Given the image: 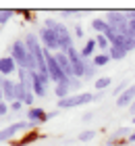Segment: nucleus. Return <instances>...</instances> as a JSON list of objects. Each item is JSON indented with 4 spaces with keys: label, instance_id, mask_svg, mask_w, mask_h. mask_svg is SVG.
I'll use <instances>...</instances> for the list:
<instances>
[{
    "label": "nucleus",
    "instance_id": "obj_1",
    "mask_svg": "<svg viewBox=\"0 0 135 146\" xmlns=\"http://www.w3.org/2000/svg\"><path fill=\"white\" fill-rule=\"evenodd\" d=\"M92 100H96V96L90 94V92H81V94H71L69 98L65 100H58L56 109L63 111V109H75V107H83V104H90Z\"/></svg>",
    "mask_w": 135,
    "mask_h": 146
},
{
    "label": "nucleus",
    "instance_id": "obj_2",
    "mask_svg": "<svg viewBox=\"0 0 135 146\" xmlns=\"http://www.w3.org/2000/svg\"><path fill=\"white\" fill-rule=\"evenodd\" d=\"M33 127H38V125L31 123V121H15V123L6 125L4 129H0V142L13 140L17 134H21V131H25V129H33Z\"/></svg>",
    "mask_w": 135,
    "mask_h": 146
},
{
    "label": "nucleus",
    "instance_id": "obj_3",
    "mask_svg": "<svg viewBox=\"0 0 135 146\" xmlns=\"http://www.w3.org/2000/svg\"><path fill=\"white\" fill-rule=\"evenodd\" d=\"M40 42H42L44 50L52 52V54L60 50V40H58V36H56V31H54V29L42 27V29H40Z\"/></svg>",
    "mask_w": 135,
    "mask_h": 146
},
{
    "label": "nucleus",
    "instance_id": "obj_4",
    "mask_svg": "<svg viewBox=\"0 0 135 146\" xmlns=\"http://www.w3.org/2000/svg\"><path fill=\"white\" fill-rule=\"evenodd\" d=\"M27 46L23 40H15V42L11 44V48H9V56L15 58V63H17V67L19 69H25V61H27Z\"/></svg>",
    "mask_w": 135,
    "mask_h": 146
},
{
    "label": "nucleus",
    "instance_id": "obj_5",
    "mask_svg": "<svg viewBox=\"0 0 135 146\" xmlns=\"http://www.w3.org/2000/svg\"><path fill=\"white\" fill-rule=\"evenodd\" d=\"M44 54H46V65H48V73H50V79L54 82V86H56V84H63V82H67V79H71V77L65 75L63 69L58 67V63L54 61V54H52V52L46 50Z\"/></svg>",
    "mask_w": 135,
    "mask_h": 146
},
{
    "label": "nucleus",
    "instance_id": "obj_6",
    "mask_svg": "<svg viewBox=\"0 0 135 146\" xmlns=\"http://www.w3.org/2000/svg\"><path fill=\"white\" fill-rule=\"evenodd\" d=\"M133 100H135V84H131L129 88H127L123 94L117 98V107L119 109H129L131 104H133Z\"/></svg>",
    "mask_w": 135,
    "mask_h": 146
},
{
    "label": "nucleus",
    "instance_id": "obj_7",
    "mask_svg": "<svg viewBox=\"0 0 135 146\" xmlns=\"http://www.w3.org/2000/svg\"><path fill=\"white\" fill-rule=\"evenodd\" d=\"M15 71H19L17 67V63H15V58L13 56H0V75H4V77H11Z\"/></svg>",
    "mask_w": 135,
    "mask_h": 146
},
{
    "label": "nucleus",
    "instance_id": "obj_8",
    "mask_svg": "<svg viewBox=\"0 0 135 146\" xmlns=\"http://www.w3.org/2000/svg\"><path fill=\"white\" fill-rule=\"evenodd\" d=\"M54 61L58 63V67L65 71V75L67 77H73V69H71V61H69V56H67V52H54Z\"/></svg>",
    "mask_w": 135,
    "mask_h": 146
},
{
    "label": "nucleus",
    "instance_id": "obj_9",
    "mask_svg": "<svg viewBox=\"0 0 135 146\" xmlns=\"http://www.w3.org/2000/svg\"><path fill=\"white\" fill-rule=\"evenodd\" d=\"M25 117H27V121H31V123H36V125L46 123V111H44V109H38V107L29 109Z\"/></svg>",
    "mask_w": 135,
    "mask_h": 146
},
{
    "label": "nucleus",
    "instance_id": "obj_10",
    "mask_svg": "<svg viewBox=\"0 0 135 146\" xmlns=\"http://www.w3.org/2000/svg\"><path fill=\"white\" fill-rule=\"evenodd\" d=\"M96 50H98L96 38H90V40H85V46L81 48V56H83L85 61H92V58L96 56Z\"/></svg>",
    "mask_w": 135,
    "mask_h": 146
},
{
    "label": "nucleus",
    "instance_id": "obj_11",
    "mask_svg": "<svg viewBox=\"0 0 135 146\" xmlns=\"http://www.w3.org/2000/svg\"><path fill=\"white\" fill-rule=\"evenodd\" d=\"M54 96H56L58 100H65V98H69V96H71V79H67V82L54 86Z\"/></svg>",
    "mask_w": 135,
    "mask_h": 146
},
{
    "label": "nucleus",
    "instance_id": "obj_12",
    "mask_svg": "<svg viewBox=\"0 0 135 146\" xmlns=\"http://www.w3.org/2000/svg\"><path fill=\"white\" fill-rule=\"evenodd\" d=\"M15 84L17 82H13V79L9 77V82H6V86L2 88V94H4V102H15L17 100V96H15Z\"/></svg>",
    "mask_w": 135,
    "mask_h": 146
},
{
    "label": "nucleus",
    "instance_id": "obj_13",
    "mask_svg": "<svg viewBox=\"0 0 135 146\" xmlns=\"http://www.w3.org/2000/svg\"><path fill=\"white\" fill-rule=\"evenodd\" d=\"M108 54H110L112 61H123L129 52H127L125 48H121V46H110V48H108Z\"/></svg>",
    "mask_w": 135,
    "mask_h": 146
},
{
    "label": "nucleus",
    "instance_id": "obj_14",
    "mask_svg": "<svg viewBox=\"0 0 135 146\" xmlns=\"http://www.w3.org/2000/svg\"><path fill=\"white\" fill-rule=\"evenodd\" d=\"M33 94H36L38 98H46V94H48V86H44L42 82H38L36 77H33V86H31Z\"/></svg>",
    "mask_w": 135,
    "mask_h": 146
},
{
    "label": "nucleus",
    "instance_id": "obj_15",
    "mask_svg": "<svg viewBox=\"0 0 135 146\" xmlns=\"http://www.w3.org/2000/svg\"><path fill=\"white\" fill-rule=\"evenodd\" d=\"M110 61H112V58H110V54H108V52H98V54L92 58V63L96 65L98 69H100V67H104V65H108Z\"/></svg>",
    "mask_w": 135,
    "mask_h": 146
},
{
    "label": "nucleus",
    "instance_id": "obj_16",
    "mask_svg": "<svg viewBox=\"0 0 135 146\" xmlns=\"http://www.w3.org/2000/svg\"><path fill=\"white\" fill-rule=\"evenodd\" d=\"M106 27H108L106 19H100V17L92 19V29H94V31H98V34H104V31H106Z\"/></svg>",
    "mask_w": 135,
    "mask_h": 146
},
{
    "label": "nucleus",
    "instance_id": "obj_17",
    "mask_svg": "<svg viewBox=\"0 0 135 146\" xmlns=\"http://www.w3.org/2000/svg\"><path fill=\"white\" fill-rule=\"evenodd\" d=\"M110 84H112V79L106 75V77H98L94 86H96V90H98V92H104V90H108V88H110Z\"/></svg>",
    "mask_w": 135,
    "mask_h": 146
},
{
    "label": "nucleus",
    "instance_id": "obj_18",
    "mask_svg": "<svg viewBox=\"0 0 135 146\" xmlns=\"http://www.w3.org/2000/svg\"><path fill=\"white\" fill-rule=\"evenodd\" d=\"M96 44H98V50H102V52H108V48H110V42H108V38L104 34L96 36Z\"/></svg>",
    "mask_w": 135,
    "mask_h": 146
},
{
    "label": "nucleus",
    "instance_id": "obj_19",
    "mask_svg": "<svg viewBox=\"0 0 135 146\" xmlns=\"http://www.w3.org/2000/svg\"><path fill=\"white\" fill-rule=\"evenodd\" d=\"M13 15H15V11H11V9H0V27H4V23L11 21Z\"/></svg>",
    "mask_w": 135,
    "mask_h": 146
},
{
    "label": "nucleus",
    "instance_id": "obj_20",
    "mask_svg": "<svg viewBox=\"0 0 135 146\" xmlns=\"http://www.w3.org/2000/svg\"><path fill=\"white\" fill-rule=\"evenodd\" d=\"M96 134H98L96 129H85V131H81V134L77 136V140H79V142H90V140L96 138Z\"/></svg>",
    "mask_w": 135,
    "mask_h": 146
},
{
    "label": "nucleus",
    "instance_id": "obj_21",
    "mask_svg": "<svg viewBox=\"0 0 135 146\" xmlns=\"http://www.w3.org/2000/svg\"><path fill=\"white\" fill-rule=\"evenodd\" d=\"M25 94H27V88H25L21 82H17V84H15V96H17V100H19V102H23Z\"/></svg>",
    "mask_w": 135,
    "mask_h": 146
},
{
    "label": "nucleus",
    "instance_id": "obj_22",
    "mask_svg": "<svg viewBox=\"0 0 135 146\" xmlns=\"http://www.w3.org/2000/svg\"><path fill=\"white\" fill-rule=\"evenodd\" d=\"M96 71H98V67L92 61H87V65H85V77L83 79H94V77H96Z\"/></svg>",
    "mask_w": 135,
    "mask_h": 146
},
{
    "label": "nucleus",
    "instance_id": "obj_23",
    "mask_svg": "<svg viewBox=\"0 0 135 146\" xmlns=\"http://www.w3.org/2000/svg\"><path fill=\"white\" fill-rule=\"evenodd\" d=\"M129 86H131V84H129V82H127V79H123V82H121V84L117 86V88H114V90H112V96H114V98H119V96H121V94H123V92H125L127 88H129Z\"/></svg>",
    "mask_w": 135,
    "mask_h": 146
},
{
    "label": "nucleus",
    "instance_id": "obj_24",
    "mask_svg": "<svg viewBox=\"0 0 135 146\" xmlns=\"http://www.w3.org/2000/svg\"><path fill=\"white\" fill-rule=\"evenodd\" d=\"M81 86H83V79L79 77H71V94H77L81 90Z\"/></svg>",
    "mask_w": 135,
    "mask_h": 146
},
{
    "label": "nucleus",
    "instance_id": "obj_25",
    "mask_svg": "<svg viewBox=\"0 0 135 146\" xmlns=\"http://www.w3.org/2000/svg\"><path fill=\"white\" fill-rule=\"evenodd\" d=\"M36 94H33V90H27V94H25V98H23V104H27L29 109H33V102H36Z\"/></svg>",
    "mask_w": 135,
    "mask_h": 146
},
{
    "label": "nucleus",
    "instance_id": "obj_26",
    "mask_svg": "<svg viewBox=\"0 0 135 146\" xmlns=\"http://www.w3.org/2000/svg\"><path fill=\"white\" fill-rule=\"evenodd\" d=\"M123 48H125L127 52H133V50H135V38L127 36V40H125V46H123Z\"/></svg>",
    "mask_w": 135,
    "mask_h": 146
},
{
    "label": "nucleus",
    "instance_id": "obj_27",
    "mask_svg": "<svg viewBox=\"0 0 135 146\" xmlns=\"http://www.w3.org/2000/svg\"><path fill=\"white\" fill-rule=\"evenodd\" d=\"M56 25H58V21H56V19L48 17V19H44V25H42V27H48V29H56Z\"/></svg>",
    "mask_w": 135,
    "mask_h": 146
},
{
    "label": "nucleus",
    "instance_id": "obj_28",
    "mask_svg": "<svg viewBox=\"0 0 135 146\" xmlns=\"http://www.w3.org/2000/svg\"><path fill=\"white\" fill-rule=\"evenodd\" d=\"M11 113V104L9 102H0V117H6Z\"/></svg>",
    "mask_w": 135,
    "mask_h": 146
},
{
    "label": "nucleus",
    "instance_id": "obj_29",
    "mask_svg": "<svg viewBox=\"0 0 135 146\" xmlns=\"http://www.w3.org/2000/svg\"><path fill=\"white\" fill-rule=\"evenodd\" d=\"M21 109H23V102H19V100L11 102V113H21Z\"/></svg>",
    "mask_w": 135,
    "mask_h": 146
},
{
    "label": "nucleus",
    "instance_id": "obj_30",
    "mask_svg": "<svg viewBox=\"0 0 135 146\" xmlns=\"http://www.w3.org/2000/svg\"><path fill=\"white\" fill-rule=\"evenodd\" d=\"M92 119H94V113H92V111H90V113H83V115H81V121H83V123H90Z\"/></svg>",
    "mask_w": 135,
    "mask_h": 146
},
{
    "label": "nucleus",
    "instance_id": "obj_31",
    "mask_svg": "<svg viewBox=\"0 0 135 146\" xmlns=\"http://www.w3.org/2000/svg\"><path fill=\"white\" fill-rule=\"evenodd\" d=\"M60 115V111L56 109V111H48V113H46V121H50V119H54V117H58Z\"/></svg>",
    "mask_w": 135,
    "mask_h": 146
},
{
    "label": "nucleus",
    "instance_id": "obj_32",
    "mask_svg": "<svg viewBox=\"0 0 135 146\" xmlns=\"http://www.w3.org/2000/svg\"><path fill=\"white\" fill-rule=\"evenodd\" d=\"M129 36L135 38V21H129Z\"/></svg>",
    "mask_w": 135,
    "mask_h": 146
},
{
    "label": "nucleus",
    "instance_id": "obj_33",
    "mask_svg": "<svg viewBox=\"0 0 135 146\" xmlns=\"http://www.w3.org/2000/svg\"><path fill=\"white\" fill-rule=\"evenodd\" d=\"M75 38H83V29H81V27H79V25H77V27H75Z\"/></svg>",
    "mask_w": 135,
    "mask_h": 146
},
{
    "label": "nucleus",
    "instance_id": "obj_34",
    "mask_svg": "<svg viewBox=\"0 0 135 146\" xmlns=\"http://www.w3.org/2000/svg\"><path fill=\"white\" fill-rule=\"evenodd\" d=\"M6 82H9V77H4V75H0V90L6 86Z\"/></svg>",
    "mask_w": 135,
    "mask_h": 146
},
{
    "label": "nucleus",
    "instance_id": "obj_35",
    "mask_svg": "<svg viewBox=\"0 0 135 146\" xmlns=\"http://www.w3.org/2000/svg\"><path fill=\"white\" fill-rule=\"evenodd\" d=\"M127 142H131V144H133V142H135V131H133V134H131V136H129V138H127Z\"/></svg>",
    "mask_w": 135,
    "mask_h": 146
},
{
    "label": "nucleus",
    "instance_id": "obj_36",
    "mask_svg": "<svg viewBox=\"0 0 135 146\" xmlns=\"http://www.w3.org/2000/svg\"><path fill=\"white\" fill-rule=\"evenodd\" d=\"M0 102H4V94H2V90H0Z\"/></svg>",
    "mask_w": 135,
    "mask_h": 146
},
{
    "label": "nucleus",
    "instance_id": "obj_37",
    "mask_svg": "<svg viewBox=\"0 0 135 146\" xmlns=\"http://www.w3.org/2000/svg\"><path fill=\"white\" fill-rule=\"evenodd\" d=\"M131 123H133V125H135V117H133V119H131Z\"/></svg>",
    "mask_w": 135,
    "mask_h": 146
}]
</instances>
